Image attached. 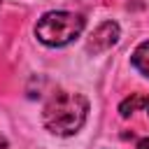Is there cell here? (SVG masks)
Masks as SVG:
<instances>
[{"mask_svg": "<svg viewBox=\"0 0 149 149\" xmlns=\"http://www.w3.org/2000/svg\"><path fill=\"white\" fill-rule=\"evenodd\" d=\"M86 114H88V102L81 93L58 91L47 100L42 109V121L47 130L65 137V135H74L84 126Z\"/></svg>", "mask_w": 149, "mask_h": 149, "instance_id": "1", "label": "cell"}, {"mask_svg": "<svg viewBox=\"0 0 149 149\" xmlns=\"http://www.w3.org/2000/svg\"><path fill=\"white\" fill-rule=\"evenodd\" d=\"M84 30V16L74 12H47L35 26V35L47 47H65Z\"/></svg>", "mask_w": 149, "mask_h": 149, "instance_id": "2", "label": "cell"}, {"mask_svg": "<svg viewBox=\"0 0 149 149\" xmlns=\"http://www.w3.org/2000/svg\"><path fill=\"white\" fill-rule=\"evenodd\" d=\"M119 35H121L119 26H116L114 21H105V23H100V26L93 30V35H91L86 49H88L91 54H102V51H107L109 47L116 44Z\"/></svg>", "mask_w": 149, "mask_h": 149, "instance_id": "3", "label": "cell"}, {"mask_svg": "<svg viewBox=\"0 0 149 149\" xmlns=\"http://www.w3.org/2000/svg\"><path fill=\"white\" fill-rule=\"evenodd\" d=\"M130 61H133L135 70H140L144 77H149V40H147V42H140V44L135 47Z\"/></svg>", "mask_w": 149, "mask_h": 149, "instance_id": "4", "label": "cell"}, {"mask_svg": "<svg viewBox=\"0 0 149 149\" xmlns=\"http://www.w3.org/2000/svg\"><path fill=\"white\" fill-rule=\"evenodd\" d=\"M140 109H144L149 114V95H140Z\"/></svg>", "mask_w": 149, "mask_h": 149, "instance_id": "5", "label": "cell"}, {"mask_svg": "<svg viewBox=\"0 0 149 149\" xmlns=\"http://www.w3.org/2000/svg\"><path fill=\"white\" fill-rule=\"evenodd\" d=\"M137 149H149V137L140 140V142H137Z\"/></svg>", "mask_w": 149, "mask_h": 149, "instance_id": "6", "label": "cell"}, {"mask_svg": "<svg viewBox=\"0 0 149 149\" xmlns=\"http://www.w3.org/2000/svg\"><path fill=\"white\" fill-rule=\"evenodd\" d=\"M0 149H7V140H5L2 135H0Z\"/></svg>", "mask_w": 149, "mask_h": 149, "instance_id": "7", "label": "cell"}, {"mask_svg": "<svg viewBox=\"0 0 149 149\" xmlns=\"http://www.w3.org/2000/svg\"><path fill=\"white\" fill-rule=\"evenodd\" d=\"M0 2H2V0H0Z\"/></svg>", "mask_w": 149, "mask_h": 149, "instance_id": "8", "label": "cell"}]
</instances>
